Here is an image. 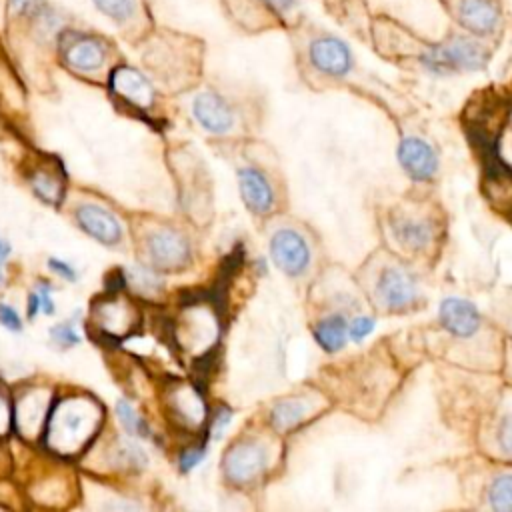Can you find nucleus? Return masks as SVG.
<instances>
[{"label": "nucleus", "mask_w": 512, "mask_h": 512, "mask_svg": "<svg viewBox=\"0 0 512 512\" xmlns=\"http://www.w3.org/2000/svg\"><path fill=\"white\" fill-rule=\"evenodd\" d=\"M32 184L36 188V192L48 200V202H58L60 196H62V188L58 184V180L52 176V174H44V172H38L34 178H32Z\"/></svg>", "instance_id": "23"}, {"label": "nucleus", "mask_w": 512, "mask_h": 512, "mask_svg": "<svg viewBox=\"0 0 512 512\" xmlns=\"http://www.w3.org/2000/svg\"><path fill=\"white\" fill-rule=\"evenodd\" d=\"M8 422H10L8 404H6V400L0 396V434H4V432H6V428H8Z\"/></svg>", "instance_id": "34"}, {"label": "nucleus", "mask_w": 512, "mask_h": 512, "mask_svg": "<svg viewBox=\"0 0 512 512\" xmlns=\"http://www.w3.org/2000/svg\"><path fill=\"white\" fill-rule=\"evenodd\" d=\"M266 466V452L256 442H240L224 456V472L228 480L244 484L254 480Z\"/></svg>", "instance_id": "14"}, {"label": "nucleus", "mask_w": 512, "mask_h": 512, "mask_svg": "<svg viewBox=\"0 0 512 512\" xmlns=\"http://www.w3.org/2000/svg\"><path fill=\"white\" fill-rule=\"evenodd\" d=\"M374 328V320L368 316H358L352 320V324L348 326V336L356 342H360L364 336H368Z\"/></svg>", "instance_id": "25"}, {"label": "nucleus", "mask_w": 512, "mask_h": 512, "mask_svg": "<svg viewBox=\"0 0 512 512\" xmlns=\"http://www.w3.org/2000/svg\"><path fill=\"white\" fill-rule=\"evenodd\" d=\"M452 22L482 40L494 38L504 28V10L500 0H438Z\"/></svg>", "instance_id": "7"}, {"label": "nucleus", "mask_w": 512, "mask_h": 512, "mask_svg": "<svg viewBox=\"0 0 512 512\" xmlns=\"http://www.w3.org/2000/svg\"><path fill=\"white\" fill-rule=\"evenodd\" d=\"M270 256H272L274 264L288 276L302 274L310 262V250H308L306 240L290 228L278 230L272 236Z\"/></svg>", "instance_id": "11"}, {"label": "nucleus", "mask_w": 512, "mask_h": 512, "mask_svg": "<svg viewBox=\"0 0 512 512\" xmlns=\"http://www.w3.org/2000/svg\"><path fill=\"white\" fill-rule=\"evenodd\" d=\"M192 114L196 122L212 134H224L234 124V112L230 104L214 90H200L194 96Z\"/></svg>", "instance_id": "13"}, {"label": "nucleus", "mask_w": 512, "mask_h": 512, "mask_svg": "<svg viewBox=\"0 0 512 512\" xmlns=\"http://www.w3.org/2000/svg\"><path fill=\"white\" fill-rule=\"evenodd\" d=\"M52 334H54V340H58L60 344L64 346H70V344H78V334L68 326V324H60L56 328H52Z\"/></svg>", "instance_id": "29"}, {"label": "nucleus", "mask_w": 512, "mask_h": 512, "mask_svg": "<svg viewBox=\"0 0 512 512\" xmlns=\"http://www.w3.org/2000/svg\"><path fill=\"white\" fill-rule=\"evenodd\" d=\"M116 412H118V420L122 422V426L128 432H132V434H146V424L142 422V418L136 414V410L126 400H120L116 404Z\"/></svg>", "instance_id": "24"}, {"label": "nucleus", "mask_w": 512, "mask_h": 512, "mask_svg": "<svg viewBox=\"0 0 512 512\" xmlns=\"http://www.w3.org/2000/svg\"><path fill=\"white\" fill-rule=\"evenodd\" d=\"M204 456H206V450H204L202 446H194V448L184 450L182 456H180V466H182V470H184V472L192 470L196 464H200V462L204 460Z\"/></svg>", "instance_id": "27"}, {"label": "nucleus", "mask_w": 512, "mask_h": 512, "mask_svg": "<svg viewBox=\"0 0 512 512\" xmlns=\"http://www.w3.org/2000/svg\"><path fill=\"white\" fill-rule=\"evenodd\" d=\"M100 422V412L96 404L88 400H64L58 404L52 428L50 444L58 452H76L94 434Z\"/></svg>", "instance_id": "5"}, {"label": "nucleus", "mask_w": 512, "mask_h": 512, "mask_svg": "<svg viewBox=\"0 0 512 512\" xmlns=\"http://www.w3.org/2000/svg\"><path fill=\"white\" fill-rule=\"evenodd\" d=\"M498 444L502 452L512 458V414H508L498 428Z\"/></svg>", "instance_id": "26"}, {"label": "nucleus", "mask_w": 512, "mask_h": 512, "mask_svg": "<svg viewBox=\"0 0 512 512\" xmlns=\"http://www.w3.org/2000/svg\"><path fill=\"white\" fill-rule=\"evenodd\" d=\"M440 324L456 338H470L480 326V314L476 306L462 298H446L438 310Z\"/></svg>", "instance_id": "15"}, {"label": "nucleus", "mask_w": 512, "mask_h": 512, "mask_svg": "<svg viewBox=\"0 0 512 512\" xmlns=\"http://www.w3.org/2000/svg\"><path fill=\"white\" fill-rule=\"evenodd\" d=\"M310 412V404L302 402V400H284L280 404L274 406L272 410V422L278 430H286L296 426L298 422H302L306 418V414Z\"/></svg>", "instance_id": "20"}, {"label": "nucleus", "mask_w": 512, "mask_h": 512, "mask_svg": "<svg viewBox=\"0 0 512 512\" xmlns=\"http://www.w3.org/2000/svg\"><path fill=\"white\" fill-rule=\"evenodd\" d=\"M314 336L318 340V344L326 350V352H336L340 348H344L346 338H348V324L340 314L328 316L324 320H320L314 328Z\"/></svg>", "instance_id": "19"}, {"label": "nucleus", "mask_w": 512, "mask_h": 512, "mask_svg": "<svg viewBox=\"0 0 512 512\" xmlns=\"http://www.w3.org/2000/svg\"><path fill=\"white\" fill-rule=\"evenodd\" d=\"M388 232L402 252L420 254L432 246L436 224L430 216L424 214L394 212L388 218Z\"/></svg>", "instance_id": "9"}, {"label": "nucleus", "mask_w": 512, "mask_h": 512, "mask_svg": "<svg viewBox=\"0 0 512 512\" xmlns=\"http://www.w3.org/2000/svg\"><path fill=\"white\" fill-rule=\"evenodd\" d=\"M230 420H232V412H230L228 408H222V410L216 414V418H214V422H212V438H214V440H218V438L222 436V432H224V428L228 426Z\"/></svg>", "instance_id": "30"}, {"label": "nucleus", "mask_w": 512, "mask_h": 512, "mask_svg": "<svg viewBox=\"0 0 512 512\" xmlns=\"http://www.w3.org/2000/svg\"><path fill=\"white\" fill-rule=\"evenodd\" d=\"M172 400H174V404H176L178 416H182L188 424H196V422L202 420V414H204L202 400H200V396H198L194 390L184 388V390H180Z\"/></svg>", "instance_id": "21"}, {"label": "nucleus", "mask_w": 512, "mask_h": 512, "mask_svg": "<svg viewBox=\"0 0 512 512\" xmlns=\"http://www.w3.org/2000/svg\"><path fill=\"white\" fill-rule=\"evenodd\" d=\"M324 10L334 16V18H344V16H350L352 10H350V4L352 0H320Z\"/></svg>", "instance_id": "28"}, {"label": "nucleus", "mask_w": 512, "mask_h": 512, "mask_svg": "<svg viewBox=\"0 0 512 512\" xmlns=\"http://www.w3.org/2000/svg\"><path fill=\"white\" fill-rule=\"evenodd\" d=\"M374 298L388 314L406 312L418 300V282L410 270L398 264L384 266L374 282Z\"/></svg>", "instance_id": "8"}, {"label": "nucleus", "mask_w": 512, "mask_h": 512, "mask_svg": "<svg viewBox=\"0 0 512 512\" xmlns=\"http://www.w3.org/2000/svg\"><path fill=\"white\" fill-rule=\"evenodd\" d=\"M56 50L66 68L88 76L100 72L108 64L114 52V42L102 32L66 24L58 32Z\"/></svg>", "instance_id": "4"}, {"label": "nucleus", "mask_w": 512, "mask_h": 512, "mask_svg": "<svg viewBox=\"0 0 512 512\" xmlns=\"http://www.w3.org/2000/svg\"><path fill=\"white\" fill-rule=\"evenodd\" d=\"M48 264H50V268H52V270H56V272H58L60 276H64L66 280H74V278H76L74 268H72V266H68L66 262H62V260H54V258H52Z\"/></svg>", "instance_id": "32"}, {"label": "nucleus", "mask_w": 512, "mask_h": 512, "mask_svg": "<svg viewBox=\"0 0 512 512\" xmlns=\"http://www.w3.org/2000/svg\"><path fill=\"white\" fill-rule=\"evenodd\" d=\"M0 322L6 326V328H10V330H18L20 328V318H18V314L10 308V306H0Z\"/></svg>", "instance_id": "31"}, {"label": "nucleus", "mask_w": 512, "mask_h": 512, "mask_svg": "<svg viewBox=\"0 0 512 512\" xmlns=\"http://www.w3.org/2000/svg\"><path fill=\"white\" fill-rule=\"evenodd\" d=\"M108 84L114 96L134 108L146 110L154 102L152 82L144 72L130 64H116L108 74Z\"/></svg>", "instance_id": "10"}, {"label": "nucleus", "mask_w": 512, "mask_h": 512, "mask_svg": "<svg viewBox=\"0 0 512 512\" xmlns=\"http://www.w3.org/2000/svg\"><path fill=\"white\" fill-rule=\"evenodd\" d=\"M218 4L230 26L244 34L288 30L306 16L300 0H218Z\"/></svg>", "instance_id": "3"}, {"label": "nucleus", "mask_w": 512, "mask_h": 512, "mask_svg": "<svg viewBox=\"0 0 512 512\" xmlns=\"http://www.w3.org/2000/svg\"><path fill=\"white\" fill-rule=\"evenodd\" d=\"M292 40L302 48L306 64L328 78H344L354 66L350 46L332 32L308 22L306 16L286 30Z\"/></svg>", "instance_id": "1"}, {"label": "nucleus", "mask_w": 512, "mask_h": 512, "mask_svg": "<svg viewBox=\"0 0 512 512\" xmlns=\"http://www.w3.org/2000/svg\"><path fill=\"white\" fill-rule=\"evenodd\" d=\"M76 218L80 226L102 244H108V246L116 244L122 236V228L118 220L100 206H94V204L80 206L76 212Z\"/></svg>", "instance_id": "17"}, {"label": "nucleus", "mask_w": 512, "mask_h": 512, "mask_svg": "<svg viewBox=\"0 0 512 512\" xmlns=\"http://www.w3.org/2000/svg\"><path fill=\"white\" fill-rule=\"evenodd\" d=\"M398 162L404 172L416 182H428L438 170V156L434 148L416 136H406L398 144Z\"/></svg>", "instance_id": "12"}, {"label": "nucleus", "mask_w": 512, "mask_h": 512, "mask_svg": "<svg viewBox=\"0 0 512 512\" xmlns=\"http://www.w3.org/2000/svg\"><path fill=\"white\" fill-rule=\"evenodd\" d=\"M4 252H6V246H2V244H0V258H2V254H4Z\"/></svg>", "instance_id": "35"}, {"label": "nucleus", "mask_w": 512, "mask_h": 512, "mask_svg": "<svg viewBox=\"0 0 512 512\" xmlns=\"http://www.w3.org/2000/svg\"><path fill=\"white\" fill-rule=\"evenodd\" d=\"M416 44L420 46L416 52L420 64L436 74L480 70L490 60V50L484 40L464 30L460 34H448L438 42H422L416 38Z\"/></svg>", "instance_id": "2"}, {"label": "nucleus", "mask_w": 512, "mask_h": 512, "mask_svg": "<svg viewBox=\"0 0 512 512\" xmlns=\"http://www.w3.org/2000/svg\"><path fill=\"white\" fill-rule=\"evenodd\" d=\"M488 500L494 510L512 512V474H502L492 482Z\"/></svg>", "instance_id": "22"}, {"label": "nucleus", "mask_w": 512, "mask_h": 512, "mask_svg": "<svg viewBox=\"0 0 512 512\" xmlns=\"http://www.w3.org/2000/svg\"><path fill=\"white\" fill-rule=\"evenodd\" d=\"M148 252L160 268H178L188 258L184 238L172 230H158L148 238Z\"/></svg>", "instance_id": "16"}, {"label": "nucleus", "mask_w": 512, "mask_h": 512, "mask_svg": "<svg viewBox=\"0 0 512 512\" xmlns=\"http://www.w3.org/2000/svg\"><path fill=\"white\" fill-rule=\"evenodd\" d=\"M126 42L140 44L158 26L150 0H90Z\"/></svg>", "instance_id": "6"}, {"label": "nucleus", "mask_w": 512, "mask_h": 512, "mask_svg": "<svg viewBox=\"0 0 512 512\" xmlns=\"http://www.w3.org/2000/svg\"><path fill=\"white\" fill-rule=\"evenodd\" d=\"M238 184H240V194L252 212L264 214L272 208V202H274L272 188L258 170L242 168L238 172Z\"/></svg>", "instance_id": "18"}, {"label": "nucleus", "mask_w": 512, "mask_h": 512, "mask_svg": "<svg viewBox=\"0 0 512 512\" xmlns=\"http://www.w3.org/2000/svg\"><path fill=\"white\" fill-rule=\"evenodd\" d=\"M38 300H40V308H42V312H44V314H52V312H54V306H52V298H50V288H48L46 284H42Z\"/></svg>", "instance_id": "33"}]
</instances>
